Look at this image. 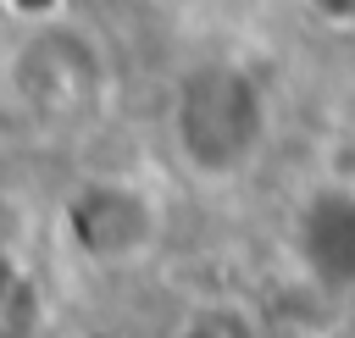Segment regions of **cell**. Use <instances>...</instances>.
Here are the masks:
<instances>
[{
	"label": "cell",
	"mask_w": 355,
	"mask_h": 338,
	"mask_svg": "<svg viewBox=\"0 0 355 338\" xmlns=\"http://www.w3.org/2000/svg\"><path fill=\"white\" fill-rule=\"evenodd\" d=\"M178 338H255V332L233 305H211V310H194Z\"/></svg>",
	"instance_id": "obj_6"
},
{
	"label": "cell",
	"mask_w": 355,
	"mask_h": 338,
	"mask_svg": "<svg viewBox=\"0 0 355 338\" xmlns=\"http://www.w3.org/2000/svg\"><path fill=\"white\" fill-rule=\"evenodd\" d=\"M33 332H39V294L0 244V338H33Z\"/></svg>",
	"instance_id": "obj_5"
},
{
	"label": "cell",
	"mask_w": 355,
	"mask_h": 338,
	"mask_svg": "<svg viewBox=\"0 0 355 338\" xmlns=\"http://www.w3.org/2000/svg\"><path fill=\"white\" fill-rule=\"evenodd\" d=\"M150 233H155V211H150V199L139 188L83 183L67 199V238L78 244V255H89L100 266H116V260L144 255Z\"/></svg>",
	"instance_id": "obj_3"
},
{
	"label": "cell",
	"mask_w": 355,
	"mask_h": 338,
	"mask_svg": "<svg viewBox=\"0 0 355 338\" xmlns=\"http://www.w3.org/2000/svg\"><path fill=\"white\" fill-rule=\"evenodd\" d=\"M172 139L183 161L205 177L239 172L266 139V94L233 61H200L178 78L172 94Z\"/></svg>",
	"instance_id": "obj_1"
},
{
	"label": "cell",
	"mask_w": 355,
	"mask_h": 338,
	"mask_svg": "<svg viewBox=\"0 0 355 338\" xmlns=\"http://www.w3.org/2000/svg\"><path fill=\"white\" fill-rule=\"evenodd\" d=\"M11 83L17 94L28 100L33 116L44 122H83L100 100V83H105V66H100V50L78 33V28H33L11 61Z\"/></svg>",
	"instance_id": "obj_2"
},
{
	"label": "cell",
	"mask_w": 355,
	"mask_h": 338,
	"mask_svg": "<svg viewBox=\"0 0 355 338\" xmlns=\"http://www.w3.org/2000/svg\"><path fill=\"white\" fill-rule=\"evenodd\" d=\"M300 255L305 266L333 283V288H355V194H316L300 216Z\"/></svg>",
	"instance_id": "obj_4"
}]
</instances>
